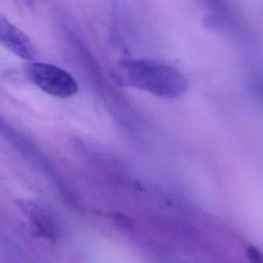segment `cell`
Listing matches in <instances>:
<instances>
[{
  "instance_id": "cell-6",
  "label": "cell",
  "mask_w": 263,
  "mask_h": 263,
  "mask_svg": "<svg viewBox=\"0 0 263 263\" xmlns=\"http://www.w3.org/2000/svg\"><path fill=\"white\" fill-rule=\"evenodd\" d=\"M253 89L263 101V79H257L253 82Z\"/></svg>"
},
{
  "instance_id": "cell-1",
  "label": "cell",
  "mask_w": 263,
  "mask_h": 263,
  "mask_svg": "<svg viewBox=\"0 0 263 263\" xmlns=\"http://www.w3.org/2000/svg\"><path fill=\"white\" fill-rule=\"evenodd\" d=\"M120 81L156 97L178 98L188 88L186 79L172 66L156 60H125L120 63Z\"/></svg>"
},
{
  "instance_id": "cell-2",
  "label": "cell",
  "mask_w": 263,
  "mask_h": 263,
  "mask_svg": "<svg viewBox=\"0 0 263 263\" xmlns=\"http://www.w3.org/2000/svg\"><path fill=\"white\" fill-rule=\"evenodd\" d=\"M29 80L41 90L60 99H68L78 92L77 80L70 73L52 64L31 63L26 66Z\"/></svg>"
},
{
  "instance_id": "cell-7",
  "label": "cell",
  "mask_w": 263,
  "mask_h": 263,
  "mask_svg": "<svg viewBox=\"0 0 263 263\" xmlns=\"http://www.w3.org/2000/svg\"><path fill=\"white\" fill-rule=\"evenodd\" d=\"M3 120H2L1 117H0V128L3 127Z\"/></svg>"
},
{
  "instance_id": "cell-5",
  "label": "cell",
  "mask_w": 263,
  "mask_h": 263,
  "mask_svg": "<svg viewBox=\"0 0 263 263\" xmlns=\"http://www.w3.org/2000/svg\"><path fill=\"white\" fill-rule=\"evenodd\" d=\"M114 219L118 223L119 226L124 229L130 228L132 223L130 220L123 215H116L114 216Z\"/></svg>"
},
{
  "instance_id": "cell-3",
  "label": "cell",
  "mask_w": 263,
  "mask_h": 263,
  "mask_svg": "<svg viewBox=\"0 0 263 263\" xmlns=\"http://www.w3.org/2000/svg\"><path fill=\"white\" fill-rule=\"evenodd\" d=\"M16 205L35 234L48 240L57 239L59 234L58 224L49 211L30 199H18Z\"/></svg>"
},
{
  "instance_id": "cell-4",
  "label": "cell",
  "mask_w": 263,
  "mask_h": 263,
  "mask_svg": "<svg viewBox=\"0 0 263 263\" xmlns=\"http://www.w3.org/2000/svg\"><path fill=\"white\" fill-rule=\"evenodd\" d=\"M0 44L22 60H35L36 50L32 40L0 14Z\"/></svg>"
}]
</instances>
